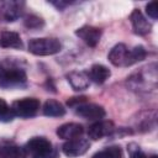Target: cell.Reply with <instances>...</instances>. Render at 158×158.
Here are the masks:
<instances>
[{
  "mask_svg": "<svg viewBox=\"0 0 158 158\" xmlns=\"http://www.w3.org/2000/svg\"><path fill=\"white\" fill-rule=\"evenodd\" d=\"M26 81L25 70L10 59L0 62V85L1 86H14L21 85Z\"/></svg>",
  "mask_w": 158,
  "mask_h": 158,
  "instance_id": "cell-1",
  "label": "cell"
},
{
  "mask_svg": "<svg viewBox=\"0 0 158 158\" xmlns=\"http://www.w3.org/2000/svg\"><path fill=\"white\" fill-rule=\"evenodd\" d=\"M26 156L31 158H56V151L52 143L44 137H33L25 146Z\"/></svg>",
  "mask_w": 158,
  "mask_h": 158,
  "instance_id": "cell-2",
  "label": "cell"
},
{
  "mask_svg": "<svg viewBox=\"0 0 158 158\" xmlns=\"http://www.w3.org/2000/svg\"><path fill=\"white\" fill-rule=\"evenodd\" d=\"M62 49V44L57 38L42 37L32 38L28 42V51L36 56H52Z\"/></svg>",
  "mask_w": 158,
  "mask_h": 158,
  "instance_id": "cell-3",
  "label": "cell"
},
{
  "mask_svg": "<svg viewBox=\"0 0 158 158\" xmlns=\"http://www.w3.org/2000/svg\"><path fill=\"white\" fill-rule=\"evenodd\" d=\"M38 109H40V101L35 98L19 99V100L14 101L11 105V110H12L14 115L22 117V118L35 116L37 114Z\"/></svg>",
  "mask_w": 158,
  "mask_h": 158,
  "instance_id": "cell-4",
  "label": "cell"
},
{
  "mask_svg": "<svg viewBox=\"0 0 158 158\" xmlns=\"http://www.w3.org/2000/svg\"><path fill=\"white\" fill-rule=\"evenodd\" d=\"M89 147H90V143L88 139L77 137L73 139H68L63 144L62 151L67 157H79L86 153Z\"/></svg>",
  "mask_w": 158,
  "mask_h": 158,
  "instance_id": "cell-5",
  "label": "cell"
},
{
  "mask_svg": "<svg viewBox=\"0 0 158 158\" xmlns=\"http://www.w3.org/2000/svg\"><path fill=\"white\" fill-rule=\"evenodd\" d=\"M75 114L86 120H98L100 121L105 116V110L102 106L98 104H88L83 102L75 106Z\"/></svg>",
  "mask_w": 158,
  "mask_h": 158,
  "instance_id": "cell-6",
  "label": "cell"
},
{
  "mask_svg": "<svg viewBox=\"0 0 158 158\" xmlns=\"http://www.w3.org/2000/svg\"><path fill=\"white\" fill-rule=\"evenodd\" d=\"M75 35L88 46L95 47L101 38V30L93 26H83L75 31Z\"/></svg>",
  "mask_w": 158,
  "mask_h": 158,
  "instance_id": "cell-7",
  "label": "cell"
},
{
  "mask_svg": "<svg viewBox=\"0 0 158 158\" xmlns=\"http://www.w3.org/2000/svg\"><path fill=\"white\" fill-rule=\"evenodd\" d=\"M114 123L111 121H98L88 128V136L91 139H100L114 132Z\"/></svg>",
  "mask_w": 158,
  "mask_h": 158,
  "instance_id": "cell-8",
  "label": "cell"
},
{
  "mask_svg": "<svg viewBox=\"0 0 158 158\" xmlns=\"http://www.w3.org/2000/svg\"><path fill=\"white\" fill-rule=\"evenodd\" d=\"M23 2L19 1H5L0 2V14L6 21H15L21 16Z\"/></svg>",
  "mask_w": 158,
  "mask_h": 158,
  "instance_id": "cell-9",
  "label": "cell"
},
{
  "mask_svg": "<svg viewBox=\"0 0 158 158\" xmlns=\"http://www.w3.org/2000/svg\"><path fill=\"white\" fill-rule=\"evenodd\" d=\"M130 21H131V23H132L133 31H135L137 35H142V36H143V35H147V33L151 32L152 26H151V23L146 20V17L143 16V14H142L139 10L135 9V10L131 12V15H130Z\"/></svg>",
  "mask_w": 158,
  "mask_h": 158,
  "instance_id": "cell-10",
  "label": "cell"
},
{
  "mask_svg": "<svg viewBox=\"0 0 158 158\" xmlns=\"http://www.w3.org/2000/svg\"><path fill=\"white\" fill-rule=\"evenodd\" d=\"M83 131L84 130H83L81 125L75 123V122H69V123H64L57 128V136L59 138L68 141V139H73V138L79 137L83 133Z\"/></svg>",
  "mask_w": 158,
  "mask_h": 158,
  "instance_id": "cell-11",
  "label": "cell"
},
{
  "mask_svg": "<svg viewBox=\"0 0 158 158\" xmlns=\"http://www.w3.org/2000/svg\"><path fill=\"white\" fill-rule=\"evenodd\" d=\"M67 79L72 88L78 91L85 90L90 84V79L85 72H70L67 74Z\"/></svg>",
  "mask_w": 158,
  "mask_h": 158,
  "instance_id": "cell-12",
  "label": "cell"
},
{
  "mask_svg": "<svg viewBox=\"0 0 158 158\" xmlns=\"http://www.w3.org/2000/svg\"><path fill=\"white\" fill-rule=\"evenodd\" d=\"M127 52H128L127 47L123 43H118L111 48L109 53V60L116 67H125Z\"/></svg>",
  "mask_w": 158,
  "mask_h": 158,
  "instance_id": "cell-13",
  "label": "cell"
},
{
  "mask_svg": "<svg viewBox=\"0 0 158 158\" xmlns=\"http://www.w3.org/2000/svg\"><path fill=\"white\" fill-rule=\"evenodd\" d=\"M110 75H111L110 69L106 68V67L102 65V64H94V65L90 68L89 73H88L89 79L93 80V81L96 83V84H102V83H105V81L110 78Z\"/></svg>",
  "mask_w": 158,
  "mask_h": 158,
  "instance_id": "cell-14",
  "label": "cell"
},
{
  "mask_svg": "<svg viewBox=\"0 0 158 158\" xmlns=\"http://www.w3.org/2000/svg\"><path fill=\"white\" fill-rule=\"evenodd\" d=\"M0 47L2 48H22L20 35L12 31H2L0 33Z\"/></svg>",
  "mask_w": 158,
  "mask_h": 158,
  "instance_id": "cell-15",
  "label": "cell"
},
{
  "mask_svg": "<svg viewBox=\"0 0 158 158\" xmlns=\"http://www.w3.org/2000/svg\"><path fill=\"white\" fill-rule=\"evenodd\" d=\"M43 114L49 117H60L65 114V109L59 101L49 99L43 105Z\"/></svg>",
  "mask_w": 158,
  "mask_h": 158,
  "instance_id": "cell-16",
  "label": "cell"
},
{
  "mask_svg": "<svg viewBox=\"0 0 158 158\" xmlns=\"http://www.w3.org/2000/svg\"><path fill=\"white\" fill-rule=\"evenodd\" d=\"M0 158H26V152L23 147L6 144L0 149Z\"/></svg>",
  "mask_w": 158,
  "mask_h": 158,
  "instance_id": "cell-17",
  "label": "cell"
},
{
  "mask_svg": "<svg viewBox=\"0 0 158 158\" xmlns=\"http://www.w3.org/2000/svg\"><path fill=\"white\" fill-rule=\"evenodd\" d=\"M146 49L143 46H136L133 47L131 51L127 52V57H126V63H125V67H130V65H133L135 63L137 62H141L146 58Z\"/></svg>",
  "mask_w": 158,
  "mask_h": 158,
  "instance_id": "cell-18",
  "label": "cell"
},
{
  "mask_svg": "<svg viewBox=\"0 0 158 158\" xmlns=\"http://www.w3.org/2000/svg\"><path fill=\"white\" fill-rule=\"evenodd\" d=\"M93 158H121V151L118 147H107L93 156Z\"/></svg>",
  "mask_w": 158,
  "mask_h": 158,
  "instance_id": "cell-19",
  "label": "cell"
},
{
  "mask_svg": "<svg viewBox=\"0 0 158 158\" xmlns=\"http://www.w3.org/2000/svg\"><path fill=\"white\" fill-rule=\"evenodd\" d=\"M14 116L15 115H14L11 107H9L6 101L0 98V121L9 122V121H11L14 118Z\"/></svg>",
  "mask_w": 158,
  "mask_h": 158,
  "instance_id": "cell-20",
  "label": "cell"
},
{
  "mask_svg": "<svg viewBox=\"0 0 158 158\" xmlns=\"http://www.w3.org/2000/svg\"><path fill=\"white\" fill-rule=\"evenodd\" d=\"M23 23H25V26L27 28H41L44 25L43 20L41 17L36 16V15H28V16H26L25 20H23Z\"/></svg>",
  "mask_w": 158,
  "mask_h": 158,
  "instance_id": "cell-21",
  "label": "cell"
},
{
  "mask_svg": "<svg viewBox=\"0 0 158 158\" xmlns=\"http://www.w3.org/2000/svg\"><path fill=\"white\" fill-rule=\"evenodd\" d=\"M146 12L149 17H152L153 20L158 19V5L157 1H151L149 4H147L146 6Z\"/></svg>",
  "mask_w": 158,
  "mask_h": 158,
  "instance_id": "cell-22",
  "label": "cell"
},
{
  "mask_svg": "<svg viewBox=\"0 0 158 158\" xmlns=\"http://www.w3.org/2000/svg\"><path fill=\"white\" fill-rule=\"evenodd\" d=\"M131 158H147V157L143 152H141L138 148H136L135 151H131Z\"/></svg>",
  "mask_w": 158,
  "mask_h": 158,
  "instance_id": "cell-23",
  "label": "cell"
},
{
  "mask_svg": "<svg viewBox=\"0 0 158 158\" xmlns=\"http://www.w3.org/2000/svg\"><path fill=\"white\" fill-rule=\"evenodd\" d=\"M52 4H53L54 6H57L59 10H62V9H63L64 6H67L69 2H63V1H59V2H52Z\"/></svg>",
  "mask_w": 158,
  "mask_h": 158,
  "instance_id": "cell-24",
  "label": "cell"
},
{
  "mask_svg": "<svg viewBox=\"0 0 158 158\" xmlns=\"http://www.w3.org/2000/svg\"><path fill=\"white\" fill-rule=\"evenodd\" d=\"M151 158H158V157H157V156H152Z\"/></svg>",
  "mask_w": 158,
  "mask_h": 158,
  "instance_id": "cell-25",
  "label": "cell"
}]
</instances>
